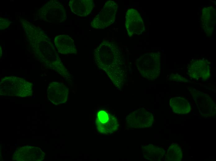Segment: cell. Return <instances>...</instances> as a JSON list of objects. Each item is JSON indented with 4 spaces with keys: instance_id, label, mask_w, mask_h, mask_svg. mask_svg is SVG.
<instances>
[{
    "instance_id": "15",
    "label": "cell",
    "mask_w": 216,
    "mask_h": 161,
    "mask_svg": "<svg viewBox=\"0 0 216 161\" xmlns=\"http://www.w3.org/2000/svg\"><path fill=\"white\" fill-rule=\"evenodd\" d=\"M69 5L74 14L81 17H85L91 12L94 7V3L92 0H70Z\"/></svg>"
},
{
    "instance_id": "1",
    "label": "cell",
    "mask_w": 216,
    "mask_h": 161,
    "mask_svg": "<svg viewBox=\"0 0 216 161\" xmlns=\"http://www.w3.org/2000/svg\"><path fill=\"white\" fill-rule=\"evenodd\" d=\"M95 65L106 73L118 89L124 86L127 77V69L124 56L114 42L104 40L93 52Z\"/></svg>"
},
{
    "instance_id": "4",
    "label": "cell",
    "mask_w": 216,
    "mask_h": 161,
    "mask_svg": "<svg viewBox=\"0 0 216 161\" xmlns=\"http://www.w3.org/2000/svg\"><path fill=\"white\" fill-rule=\"evenodd\" d=\"M118 7L117 4L114 1L106 2L91 21V27L96 29H102L112 24L115 22Z\"/></svg>"
},
{
    "instance_id": "11",
    "label": "cell",
    "mask_w": 216,
    "mask_h": 161,
    "mask_svg": "<svg viewBox=\"0 0 216 161\" xmlns=\"http://www.w3.org/2000/svg\"><path fill=\"white\" fill-rule=\"evenodd\" d=\"M45 154L41 148L31 146L17 148L14 151L12 159L17 161H41L44 159Z\"/></svg>"
},
{
    "instance_id": "12",
    "label": "cell",
    "mask_w": 216,
    "mask_h": 161,
    "mask_svg": "<svg viewBox=\"0 0 216 161\" xmlns=\"http://www.w3.org/2000/svg\"><path fill=\"white\" fill-rule=\"evenodd\" d=\"M68 93V88L61 82H51L49 84L47 89L48 99L55 105L66 102L67 100Z\"/></svg>"
},
{
    "instance_id": "19",
    "label": "cell",
    "mask_w": 216,
    "mask_h": 161,
    "mask_svg": "<svg viewBox=\"0 0 216 161\" xmlns=\"http://www.w3.org/2000/svg\"><path fill=\"white\" fill-rule=\"evenodd\" d=\"M169 79L176 82H190L189 80L177 73H172L169 76Z\"/></svg>"
},
{
    "instance_id": "8",
    "label": "cell",
    "mask_w": 216,
    "mask_h": 161,
    "mask_svg": "<svg viewBox=\"0 0 216 161\" xmlns=\"http://www.w3.org/2000/svg\"><path fill=\"white\" fill-rule=\"evenodd\" d=\"M191 94L199 110L203 116L210 117L216 114V105L212 99L207 94L194 89Z\"/></svg>"
},
{
    "instance_id": "3",
    "label": "cell",
    "mask_w": 216,
    "mask_h": 161,
    "mask_svg": "<svg viewBox=\"0 0 216 161\" xmlns=\"http://www.w3.org/2000/svg\"><path fill=\"white\" fill-rule=\"evenodd\" d=\"M136 65L142 77L148 80H154L160 73V53L150 52L142 54L136 59Z\"/></svg>"
},
{
    "instance_id": "6",
    "label": "cell",
    "mask_w": 216,
    "mask_h": 161,
    "mask_svg": "<svg viewBox=\"0 0 216 161\" xmlns=\"http://www.w3.org/2000/svg\"><path fill=\"white\" fill-rule=\"evenodd\" d=\"M95 124L98 132L102 134H108L116 131L119 128L117 119L106 111L101 110L96 114Z\"/></svg>"
},
{
    "instance_id": "9",
    "label": "cell",
    "mask_w": 216,
    "mask_h": 161,
    "mask_svg": "<svg viewBox=\"0 0 216 161\" xmlns=\"http://www.w3.org/2000/svg\"><path fill=\"white\" fill-rule=\"evenodd\" d=\"M187 70L189 76L196 80L201 79L206 81L211 76L210 63L205 59L192 60L187 67Z\"/></svg>"
},
{
    "instance_id": "18",
    "label": "cell",
    "mask_w": 216,
    "mask_h": 161,
    "mask_svg": "<svg viewBox=\"0 0 216 161\" xmlns=\"http://www.w3.org/2000/svg\"><path fill=\"white\" fill-rule=\"evenodd\" d=\"M182 152L177 144L173 143L169 147L165 155L166 161H181L182 159Z\"/></svg>"
},
{
    "instance_id": "17",
    "label": "cell",
    "mask_w": 216,
    "mask_h": 161,
    "mask_svg": "<svg viewBox=\"0 0 216 161\" xmlns=\"http://www.w3.org/2000/svg\"><path fill=\"white\" fill-rule=\"evenodd\" d=\"M143 156L146 159L151 161H161L165 154V151L163 148L149 144L142 146Z\"/></svg>"
},
{
    "instance_id": "7",
    "label": "cell",
    "mask_w": 216,
    "mask_h": 161,
    "mask_svg": "<svg viewBox=\"0 0 216 161\" xmlns=\"http://www.w3.org/2000/svg\"><path fill=\"white\" fill-rule=\"evenodd\" d=\"M127 126L132 128H142L151 126L154 121L153 115L144 108L129 114L125 118Z\"/></svg>"
},
{
    "instance_id": "14",
    "label": "cell",
    "mask_w": 216,
    "mask_h": 161,
    "mask_svg": "<svg viewBox=\"0 0 216 161\" xmlns=\"http://www.w3.org/2000/svg\"><path fill=\"white\" fill-rule=\"evenodd\" d=\"M54 43L58 52L61 54H76L77 53L74 40L68 35L56 36L54 39Z\"/></svg>"
},
{
    "instance_id": "10",
    "label": "cell",
    "mask_w": 216,
    "mask_h": 161,
    "mask_svg": "<svg viewBox=\"0 0 216 161\" xmlns=\"http://www.w3.org/2000/svg\"><path fill=\"white\" fill-rule=\"evenodd\" d=\"M125 26L128 36L131 37L134 35H140L145 30L142 19L137 10L131 8L126 13Z\"/></svg>"
},
{
    "instance_id": "2",
    "label": "cell",
    "mask_w": 216,
    "mask_h": 161,
    "mask_svg": "<svg viewBox=\"0 0 216 161\" xmlns=\"http://www.w3.org/2000/svg\"><path fill=\"white\" fill-rule=\"evenodd\" d=\"M32 84L25 79L14 76H5L0 82L1 95L25 97L33 94Z\"/></svg>"
},
{
    "instance_id": "13",
    "label": "cell",
    "mask_w": 216,
    "mask_h": 161,
    "mask_svg": "<svg viewBox=\"0 0 216 161\" xmlns=\"http://www.w3.org/2000/svg\"><path fill=\"white\" fill-rule=\"evenodd\" d=\"M200 21L202 28L205 34L211 36L216 23V10L212 6L204 7L201 11Z\"/></svg>"
},
{
    "instance_id": "5",
    "label": "cell",
    "mask_w": 216,
    "mask_h": 161,
    "mask_svg": "<svg viewBox=\"0 0 216 161\" xmlns=\"http://www.w3.org/2000/svg\"><path fill=\"white\" fill-rule=\"evenodd\" d=\"M41 19L50 23H60L67 19L65 10L62 5L56 0L48 2L39 11Z\"/></svg>"
},
{
    "instance_id": "16",
    "label": "cell",
    "mask_w": 216,
    "mask_h": 161,
    "mask_svg": "<svg viewBox=\"0 0 216 161\" xmlns=\"http://www.w3.org/2000/svg\"><path fill=\"white\" fill-rule=\"evenodd\" d=\"M169 105L173 112L180 115L189 113L191 110L189 102L186 98L182 97H176L171 98Z\"/></svg>"
},
{
    "instance_id": "20",
    "label": "cell",
    "mask_w": 216,
    "mask_h": 161,
    "mask_svg": "<svg viewBox=\"0 0 216 161\" xmlns=\"http://www.w3.org/2000/svg\"><path fill=\"white\" fill-rule=\"evenodd\" d=\"M0 20V29H4L7 28L10 25L9 21L4 18H1Z\"/></svg>"
}]
</instances>
